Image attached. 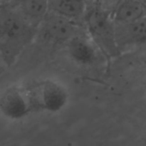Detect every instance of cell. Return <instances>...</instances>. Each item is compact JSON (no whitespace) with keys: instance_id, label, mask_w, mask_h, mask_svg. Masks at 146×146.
<instances>
[{"instance_id":"6da1fadb","label":"cell","mask_w":146,"mask_h":146,"mask_svg":"<svg viewBox=\"0 0 146 146\" xmlns=\"http://www.w3.org/2000/svg\"><path fill=\"white\" fill-rule=\"evenodd\" d=\"M84 21L91 40L107 58H113L120 55L116 28L111 11L95 4L88 7Z\"/></svg>"},{"instance_id":"7a4b0ae2","label":"cell","mask_w":146,"mask_h":146,"mask_svg":"<svg viewBox=\"0 0 146 146\" xmlns=\"http://www.w3.org/2000/svg\"><path fill=\"white\" fill-rule=\"evenodd\" d=\"M0 21L4 52L8 58L14 60L34 40L38 29L17 10L4 11Z\"/></svg>"},{"instance_id":"3957f363","label":"cell","mask_w":146,"mask_h":146,"mask_svg":"<svg viewBox=\"0 0 146 146\" xmlns=\"http://www.w3.org/2000/svg\"><path fill=\"white\" fill-rule=\"evenodd\" d=\"M34 113H58L67 105L69 94L65 86L50 79L35 81L27 86Z\"/></svg>"},{"instance_id":"277c9868","label":"cell","mask_w":146,"mask_h":146,"mask_svg":"<svg viewBox=\"0 0 146 146\" xmlns=\"http://www.w3.org/2000/svg\"><path fill=\"white\" fill-rule=\"evenodd\" d=\"M44 39L56 44H67L80 33L76 21L48 12L38 27Z\"/></svg>"},{"instance_id":"5b68a950","label":"cell","mask_w":146,"mask_h":146,"mask_svg":"<svg viewBox=\"0 0 146 146\" xmlns=\"http://www.w3.org/2000/svg\"><path fill=\"white\" fill-rule=\"evenodd\" d=\"M0 112L11 120H19L32 113L27 86H12L0 96Z\"/></svg>"},{"instance_id":"8992f818","label":"cell","mask_w":146,"mask_h":146,"mask_svg":"<svg viewBox=\"0 0 146 146\" xmlns=\"http://www.w3.org/2000/svg\"><path fill=\"white\" fill-rule=\"evenodd\" d=\"M116 38L120 49L146 42V16L135 21L116 25Z\"/></svg>"},{"instance_id":"52a82bcc","label":"cell","mask_w":146,"mask_h":146,"mask_svg":"<svg viewBox=\"0 0 146 146\" xmlns=\"http://www.w3.org/2000/svg\"><path fill=\"white\" fill-rule=\"evenodd\" d=\"M93 41L78 34L66 44L67 51L71 59L81 65H88L94 62L96 58V50Z\"/></svg>"},{"instance_id":"ba28073f","label":"cell","mask_w":146,"mask_h":146,"mask_svg":"<svg viewBox=\"0 0 146 146\" xmlns=\"http://www.w3.org/2000/svg\"><path fill=\"white\" fill-rule=\"evenodd\" d=\"M111 16L116 25L129 24L146 16V4L143 0H120Z\"/></svg>"},{"instance_id":"9c48e42d","label":"cell","mask_w":146,"mask_h":146,"mask_svg":"<svg viewBox=\"0 0 146 146\" xmlns=\"http://www.w3.org/2000/svg\"><path fill=\"white\" fill-rule=\"evenodd\" d=\"M48 12L78 21L85 16L88 9L86 0H48Z\"/></svg>"},{"instance_id":"30bf717a","label":"cell","mask_w":146,"mask_h":146,"mask_svg":"<svg viewBox=\"0 0 146 146\" xmlns=\"http://www.w3.org/2000/svg\"><path fill=\"white\" fill-rule=\"evenodd\" d=\"M17 11L38 29L39 24L48 13V0H19Z\"/></svg>"},{"instance_id":"8fae6325","label":"cell","mask_w":146,"mask_h":146,"mask_svg":"<svg viewBox=\"0 0 146 146\" xmlns=\"http://www.w3.org/2000/svg\"><path fill=\"white\" fill-rule=\"evenodd\" d=\"M11 0H0V4H6V3L9 2Z\"/></svg>"}]
</instances>
